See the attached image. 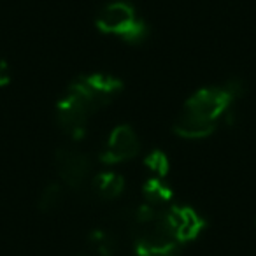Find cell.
I'll list each match as a JSON object with an SVG mask.
<instances>
[{"label": "cell", "instance_id": "52a82bcc", "mask_svg": "<svg viewBox=\"0 0 256 256\" xmlns=\"http://www.w3.org/2000/svg\"><path fill=\"white\" fill-rule=\"evenodd\" d=\"M164 218L172 237L181 246L196 240L207 226L202 214L190 206H170L164 210Z\"/></svg>", "mask_w": 256, "mask_h": 256}, {"label": "cell", "instance_id": "5b68a950", "mask_svg": "<svg viewBox=\"0 0 256 256\" xmlns=\"http://www.w3.org/2000/svg\"><path fill=\"white\" fill-rule=\"evenodd\" d=\"M140 153V139L130 124H118L112 128L100 151V162L104 165H120L134 160Z\"/></svg>", "mask_w": 256, "mask_h": 256}, {"label": "cell", "instance_id": "4fadbf2b", "mask_svg": "<svg viewBox=\"0 0 256 256\" xmlns=\"http://www.w3.org/2000/svg\"><path fill=\"white\" fill-rule=\"evenodd\" d=\"M9 82H11V67L4 58H0V88H6Z\"/></svg>", "mask_w": 256, "mask_h": 256}, {"label": "cell", "instance_id": "7a4b0ae2", "mask_svg": "<svg viewBox=\"0 0 256 256\" xmlns=\"http://www.w3.org/2000/svg\"><path fill=\"white\" fill-rule=\"evenodd\" d=\"M100 109L102 107L98 106L95 96L78 76L67 86L64 95L58 98L56 109H54L56 124L68 139L81 140L86 136L90 118Z\"/></svg>", "mask_w": 256, "mask_h": 256}, {"label": "cell", "instance_id": "6da1fadb", "mask_svg": "<svg viewBox=\"0 0 256 256\" xmlns=\"http://www.w3.org/2000/svg\"><path fill=\"white\" fill-rule=\"evenodd\" d=\"M244 84L230 79L220 86H206L190 96L178 114L172 132L186 140H202L216 132L221 120L230 114L234 102L242 96Z\"/></svg>", "mask_w": 256, "mask_h": 256}, {"label": "cell", "instance_id": "9c48e42d", "mask_svg": "<svg viewBox=\"0 0 256 256\" xmlns=\"http://www.w3.org/2000/svg\"><path fill=\"white\" fill-rule=\"evenodd\" d=\"M142 195L148 204L162 207V206H165V204L170 202L172 196H174V192H172V188L164 181V179L153 178L142 186Z\"/></svg>", "mask_w": 256, "mask_h": 256}, {"label": "cell", "instance_id": "3957f363", "mask_svg": "<svg viewBox=\"0 0 256 256\" xmlns=\"http://www.w3.org/2000/svg\"><path fill=\"white\" fill-rule=\"evenodd\" d=\"M95 26L104 36L118 37L132 46L146 42L150 36L148 23L139 18L137 9L126 0H114L104 6L95 16Z\"/></svg>", "mask_w": 256, "mask_h": 256}, {"label": "cell", "instance_id": "8992f818", "mask_svg": "<svg viewBox=\"0 0 256 256\" xmlns=\"http://www.w3.org/2000/svg\"><path fill=\"white\" fill-rule=\"evenodd\" d=\"M54 167L65 186L70 190H81L88 182L92 160L88 154L76 148H60L54 153Z\"/></svg>", "mask_w": 256, "mask_h": 256}, {"label": "cell", "instance_id": "277c9868", "mask_svg": "<svg viewBox=\"0 0 256 256\" xmlns=\"http://www.w3.org/2000/svg\"><path fill=\"white\" fill-rule=\"evenodd\" d=\"M136 256H181V244L172 237L164 209L150 221L128 224Z\"/></svg>", "mask_w": 256, "mask_h": 256}, {"label": "cell", "instance_id": "7c38bea8", "mask_svg": "<svg viewBox=\"0 0 256 256\" xmlns=\"http://www.w3.org/2000/svg\"><path fill=\"white\" fill-rule=\"evenodd\" d=\"M144 165L153 172L154 178H160V179H164L165 176H167L168 168H170V162H168L167 154L158 150L151 151V153L148 154L146 160H144Z\"/></svg>", "mask_w": 256, "mask_h": 256}, {"label": "cell", "instance_id": "5bb4252c", "mask_svg": "<svg viewBox=\"0 0 256 256\" xmlns=\"http://www.w3.org/2000/svg\"><path fill=\"white\" fill-rule=\"evenodd\" d=\"M78 256H84V254H78Z\"/></svg>", "mask_w": 256, "mask_h": 256}, {"label": "cell", "instance_id": "8fae6325", "mask_svg": "<svg viewBox=\"0 0 256 256\" xmlns=\"http://www.w3.org/2000/svg\"><path fill=\"white\" fill-rule=\"evenodd\" d=\"M62 198H64V188L58 182H50L48 186H44V190L39 195V207L40 212H53L60 207Z\"/></svg>", "mask_w": 256, "mask_h": 256}, {"label": "cell", "instance_id": "30bf717a", "mask_svg": "<svg viewBox=\"0 0 256 256\" xmlns=\"http://www.w3.org/2000/svg\"><path fill=\"white\" fill-rule=\"evenodd\" d=\"M88 244L98 256H114L118 249L116 237L106 228H93L88 234Z\"/></svg>", "mask_w": 256, "mask_h": 256}, {"label": "cell", "instance_id": "ba28073f", "mask_svg": "<svg viewBox=\"0 0 256 256\" xmlns=\"http://www.w3.org/2000/svg\"><path fill=\"white\" fill-rule=\"evenodd\" d=\"M92 190L98 198L114 200L123 195L124 192V178L114 170H104L92 179Z\"/></svg>", "mask_w": 256, "mask_h": 256}]
</instances>
